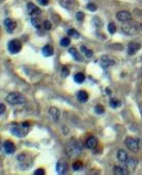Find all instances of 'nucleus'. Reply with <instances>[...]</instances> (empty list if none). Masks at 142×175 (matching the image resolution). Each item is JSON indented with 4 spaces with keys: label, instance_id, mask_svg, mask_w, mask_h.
<instances>
[{
    "label": "nucleus",
    "instance_id": "f257e3e1",
    "mask_svg": "<svg viewBox=\"0 0 142 175\" xmlns=\"http://www.w3.org/2000/svg\"><path fill=\"white\" fill-rule=\"evenodd\" d=\"M6 102L9 103L10 105L23 104V103L26 102V98L21 93L12 92V93H9L8 95L6 96Z\"/></svg>",
    "mask_w": 142,
    "mask_h": 175
},
{
    "label": "nucleus",
    "instance_id": "f03ea898",
    "mask_svg": "<svg viewBox=\"0 0 142 175\" xmlns=\"http://www.w3.org/2000/svg\"><path fill=\"white\" fill-rule=\"evenodd\" d=\"M28 127H29V124L24 123V124H22L21 127L10 128V132H11V134H14L16 137L23 138V137H25V135L28 133Z\"/></svg>",
    "mask_w": 142,
    "mask_h": 175
},
{
    "label": "nucleus",
    "instance_id": "7ed1b4c3",
    "mask_svg": "<svg viewBox=\"0 0 142 175\" xmlns=\"http://www.w3.org/2000/svg\"><path fill=\"white\" fill-rule=\"evenodd\" d=\"M8 50L11 54H18L21 50H22V43L18 39H14L8 42V46H7Z\"/></svg>",
    "mask_w": 142,
    "mask_h": 175
},
{
    "label": "nucleus",
    "instance_id": "20e7f679",
    "mask_svg": "<svg viewBox=\"0 0 142 175\" xmlns=\"http://www.w3.org/2000/svg\"><path fill=\"white\" fill-rule=\"evenodd\" d=\"M125 144H126L129 149L134 152H137L138 150H139V143H138V141L134 138L127 137V138L125 139Z\"/></svg>",
    "mask_w": 142,
    "mask_h": 175
},
{
    "label": "nucleus",
    "instance_id": "39448f33",
    "mask_svg": "<svg viewBox=\"0 0 142 175\" xmlns=\"http://www.w3.org/2000/svg\"><path fill=\"white\" fill-rule=\"evenodd\" d=\"M123 31L125 32V33H127V34L129 35H134L136 34L138 32L137 30V27H136V25H133V24H130L127 22V24H125V25H123Z\"/></svg>",
    "mask_w": 142,
    "mask_h": 175
},
{
    "label": "nucleus",
    "instance_id": "423d86ee",
    "mask_svg": "<svg viewBox=\"0 0 142 175\" xmlns=\"http://www.w3.org/2000/svg\"><path fill=\"white\" fill-rule=\"evenodd\" d=\"M116 19L118 21H121V22H124V23H126V22L131 21L132 16H131V14H130L129 12H127V10H123V12H117V14H116Z\"/></svg>",
    "mask_w": 142,
    "mask_h": 175
},
{
    "label": "nucleus",
    "instance_id": "0eeeda50",
    "mask_svg": "<svg viewBox=\"0 0 142 175\" xmlns=\"http://www.w3.org/2000/svg\"><path fill=\"white\" fill-rule=\"evenodd\" d=\"M4 26L7 29V32H8V33H12L17 27V23L14 20H11V19H5Z\"/></svg>",
    "mask_w": 142,
    "mask_h": 175
},
{
    "label": "nucleus",
    "instance_id": "6e6552de",
    "mask_svg": "<svg viewBox=\"0 0 142 175\" xmlns=\"http://www.w3.org/2000/svg\"><path fill=\"white\" fill-rule=\"evenodd\" d=\"M3 148H4V151L8 155H11V154H14L16 151V146L15 144L9 140L4 141V143H3Z\"/></svg>",
    "mask_w": 142,
    "mask_h": 175
},
{
    "label": "nucleus",
    "instance_id": "1a4fd4ad",
    "mask_svg": "<svg viewBox=\"0 0 142 175\" xmlns=\"http://www.w3.org/2000/svg\"><path fill=\"white\" fill-rule=\"evenodd\" d=\"M27 9H28V12L30 14V16H40V9L35 4H33L32 2L28 3Z\"/></svg>",
    "mask_w": 142,
    "mask_h": 175
},
{
    "label": "nucleus",
    "instance_id": "9d476101",
    "mask_svg": "<svg viewBox=\"0 0 142 175\" xmlns=\"http://www.w3.org/2000/svg\"><path fill=\"white\" fill-rule=\"evenodd\" d=\"M140 48H141V44H140V43L130 42L128 44V48H127V50H128L129 55H134L137 50H140Z\"/></svg>",
    "mask_w": 142,
    "mask_h": 175
},
{
    "label": "nucleus",
    "instance_id": "9b49d317",
    "mask_svg": "<svg viewBox=\"0 0 142 175\" xmlns=\"http://www.w3.org/2000/svg\"><path fill=\"white\" fill-rule=\"evenodd\" d=\"M112 65H114V61L113 60H111L110 58H108L107 56H103V57L101 58V66L103 67V68H108L109 66H112Z\"/></svg>",
    "mask_w": 142,
    "mask_h": 175
},
{
    "label": "nucleus",
    "instance_id": "f8f14e48",
    "mask_svg": "<svg viewBox=\"0 0 142 175\" xmlns=\"http://www.w3.org/2000/svg\"><path fill=\"white\" fill-rule=\"evenodd\" d=\"M86 145H87V147H89V148H95L96 146L98 145L97 138H96V137H94V136L89 137V138L87 139V141H86Z\"/></svg>",
    "mask_w": 142,
    "mask_h": 175
},
{
    "label": "nucleus",
    "instance_id": "ddd939ff",
    "mask_svg": "<svg viewBox=\"0 0 142 175\" xmlns=\"http://www.w3.org/2000/svg\"><path fill=\"white\" fill-rule=\"evenodd\" d=\"M57 172L61 173V174L67 172V164L64 161H59L57 163Z\"/></svg>",
    "mask_w": 142,
    "mask_h": 175
},
{
    "label": "nucleus",
    "instance_id": "4468645a",
    "mask_svg": "<svg viewBox=\"0 0 142 175\" xmlns=\"http://www.w3.org/2000/svg\"><path fill=\"white\" fill-rule=\"evenodd\" d=\"M116 157H117V159H118V161L123 162V163H125V162L128 161V155H127V152L125 151L124 149H118V150H117Z\"/></svg>",
    "mask_w": 142,
    "mask_h": 175
},
{
    "label": "nucleus",
    "instance_id": "2eb2a0df",
    "mask_svg": "<svg viewBox=\"0 0 142 175\" xmlns=\"http://www.w3.org/2000/svg\"><path fill=\"white\" fill-rule=\"evenodd\" d=\"M42 54L44 57H51V56H53L54 55V48H53L52 46H44L42 48Z\"/></svg>",
    "mask_w": 142,
    "mask_h": 175
},
{
    "label": "nucleus",
    "instance_id": "dca6fc26",
    "mask_svg": "<svg viewBox=\"0 0 142 175\" xmlns=\"http://www.w3.org/2000/svg\"><path fill=\"white\" fill-rule=\"evenodd\" d=\"M69 54L72 56L73 58H74V60H76V61H79V62H81L82 61V57L80 56V54H79L78 52H77V50L76 48H69Z\"/></svg>",
    "mask_w": 142,
    "mask_h": 175
},
{
    "label": "nucleus",
    "instance_id": "f3484780",
    "mask_svg": "<svg viewBox=\"0 0 142 175\" xmlns=\"http://www.w3.org/2000/svg\"><path fill=\"white\" fill-rule=\"evenodd\" d=\"M77 99H78L79 102L81 103H85L89 100V95L86 91H79L77 93Z\"/></svg>",
    "mask_w": 142,
    "mask_h": 175
},
{
    "label": "nucleus",
    "instance_id": "a211bd4d",
    "mask_svg": "<svg viewBox=\"0 0 142 175\" xmlns=\"http://www.w3.org/2000/svg\"><path fill=\"white\" fill-rule=\"evenodd\" d=\"M50 114L51 116L53 118L55 122H58L59 118H60V111H59V109L56 108V107H51L50 108Z\"/></svg>",
    "mask_w": 142,
    "mask_h": 175
},
{
    "label": "nucleus",
    "instance_id": "6ab92c4d",
    "mask_svg": "<svg viewBox=\"0 0 142 175\" xmlns=\"http://www.w3.org/2000/svg\"><path fill=\"white\" fill-rule=\"evenodd\" d=\"M113 173H114L115 175H126V174H128V171L121 166H114V168H113Z\"/></svg>",
    "mask_w": 142,
    "mask_h": 175
},
{
    "label": "nucleus",
    "instance_id": "aec40b11",
    "mask_svg": "<svg viewBox=\"0 0 142 175\" xmlns=\"http://www.w3.org/2000/svg\"><path fill=\"white\" fill-rule=\"evenodd\" d=\"M85 78L86 77H85L84 73H81V72H78L74 75V82H77V84H82V82H85Z\"/></svg>",
    "mask_w": 142,
    "mask_h": 175
},
{
    "label": "nucleus",
    "instance_id": "412c9836",
    "mask_svg": "<svg viewBox=\"0 0 142 175\" xmlns=\"http://www.w3.org/2000/svg\"><path fill=\"white\" fill-rule=\"evenodd\" d=\"M58 1L60 2V4L65 7V8H68V9L72 8V1H71V0H58Z\"/></svg>",
    "mask_w": 142,
    "mask_h": 175
},
{
    "label": "nucleus",
    "instance_id": "4be33fe9",
    "mask_svg": "<svg viewBox=\"0 0 142 175\" xmlns=\"http://www.w3.org/2000/svg\"><path fill=\"white\" fill-rule=\"evenodd\" d=\"M80 50H81V52L84 53L85 56H86L87 58H91V57L93 56V50H89V48H87V46H81Z\"/></svg>",
    "mask_w": 142,
    "mask_h": 175
},
{
    "label": "nucleus",
    "instance_id": "5701e85b",
    "mask_svg": "<svg viewBox=\"0 0 142 175\" xmlns=\"http://www.w3.org/2000/svg\"><path fill=\"white\" fill-rule=\"evenodd\" d=\"M110 106L112 108H117V107L121 106V101L116 98H111L110 99Z\"/></svg>",
    "mask_w": 142,
    "mask_h": 175
},
{
    "label": "nucleus",
    "instance_id": "b1692460",
    "mask_svg": "<svg viewBox=\"0 0 142 175\" xmlns=\"http://www.w3.org/2000/svg\"><path fill=\"white\" fill-rule=\"evenodd\" d=\"M82 166H84V164H82V162H80V161H76L72 164V168H73V170H75V171H78V170H80V169H82Z\"/></svg>",
    "mask_w": 142,
    "mask_h": 175
},
{
    "label": "nucleus",
    "instance_id": "393cba45",
    "mask_svg": "<svg viewBox=\"0 0 142 175\" xmlns=\"http://www.w3.org/2000/svg\"><path fill=\"white\" fill-rule=\"evenodd\" d=\"M68 35L71 37H74V38H79V36H80V34H79L78 32L76 31V30L74 29H70L68 30Z\"/></svg>",
    "mask_w": 142,
    "mask_h": 175
},
{
    "label": "nucleus",
    "instance_id": "a878e982",
    "mask_svg": "<svg viewBox=\"0 0 142 175\" xmlns=\"http://www.w3.org/2000/svg\"><path fill=\"white\" fill-rule=\"evenodd\" d=\"M60 43H61L62 46H64V48H67V46H69V44H70V39L68 38V37H64V38L61 39Z\"/></svg>",
    "mask_w": 142,
    "mask_h": 175
},
{
    "label": "nucleus",
    "instance_id": "bb28decb",
    "mask_svg": "<svg viewBox=\"0 0 142 175\" xmlns=\"http://www.w3.org/2000/svg\"><path fill=\"white\" fill-rule=\"evenodd\" d=\"M95 111H96V113H98V114H102V113H104L105 109H104V107L102 106V105H96V107H95Z\"/></svg>",
    "mask_w": 142,
    "mask_h": 175
},
{
    "label": "nucleus",
    "instance_id": "cd10ccee",
    "mask_svg": "<svg viewBox=\"0 0 142 175\" xmlns=\"http://www.w3.org/2000/svg\"><path fill=\"white\" fill-rule=\"evenodd\" d=\"M108 31L110 34H114L115 31H116V27L113 23H109L108 24Z\"/></svg>",
    "mask_w": 142,
    "mask_h": 175
},
{
    "label": "nucleus",
    "instance_id": "c85d7f7f",
    "mask_svg": "<svg viewBox=\"0 0 142 175\" xmlns=\"http://www.w3.org/2000/svg\"><path fill=\"white\" fill-rule=\"evenodd\" d=\"M61 75L63 76V77H66V76H68V75H69V69H68L66 66H63V67H62Z\"/></svg>",
    "mask_w": 142,
    "mask_h": 175
},
{
    "label": "nucleus",
    "instance_id": "c756f323",
    "mask_svg": "<svg viewBox=\"0 0 142 175\" xmlns=\"http://www.w3.org/2000/svg\"><path fill=\"white\" fill-rule=\"evenodd\" d=\"M42 26L45 30H51V28H52V24H51L50 21H44L43 24H42Z\"/></svg>",
    "mask_w": 142,
    "mask_h": 175
},
{
    "label": "nucleus",
    "instance_id": "7c9ffc66",
    "mask_svg": "<svg viewBox=\"0 0 142 175\" xmlns=\"http://www.w3.org/2000/svg\"><path fill=\"white\" fill-rule=\"evenodd\" d=\"M84 18H85V15H84V12H76V19H77V21L81 22V21H84Z\"/></svg>",
    "mask_w": 142,
    "mask_h": 175
},
{
    "label": "nucleus",
    "instance_id": "2f4dec72",
    "mask_svg": "<svg viewBox=\"0 0 142 175\" xmlns=\"http://www.w3.org/2000/svg\"><path fill=\"white\" fill-rule=\"evenodd\" d=\"M34 174L35 175H44L45 172L42 168H39V169H37L36 171H34Z\"/></svg>",
    "mask_w": 142,
    "mask_h": 175
},
{
    "label": "nucleus",
    "instance_id": "473e14b6",
    "mask_svg": "<svg viewBox=\"0 0 142 175\" xmlns=\"http://www.w3.org/2000/svg\"><path fill=\"white\" fill-rule=\"evenodd\" d=\"M88 9H90V10H92V12H95V10L97 9V6H96L95 4H93V3H89Z\"/></svg>",
    "mask_w": 142,
    "mask_h": 175
},
{
    "label": "nucleus",
    "instance_id": "72a5a7b5",
    "mask_svg": "<svg viewBox=\"0 0 142 175\" xmlns=\"http://www.w3.org/2000/svg\"><path fill=\"white\" fill-rule=\"evenodd\" d=\"M5 111V105L3 104V103H1L0 104V112H1V114H3Z\"/></svg>",
    "mask_w": 142,
    "mask_h": 175
},
{
    "label": "nucleus",
    "instance_id": "f704fd0d",
    "mask_svg": "<svg viewBox=\"0 0 142 175\" xmlns=\"http://www.w3.org/2000/svg\"><path fill=\"white\" fill-rule=\"evenodd\" d=\"M38 2L40 3L41 5H47V3H48V0H38Z\"/></svg>",
    "mask_w": 142,
    "mask_h": 175
},
{
    "label": "nucleus",
    "instance_id": "c9c22d12",
    "mask_svg": "<svg viewBox=\"0 0 142 175\" xmlns=\"http://www.w3.org/2000/svg\"><path fill=\"white\" fill-rule=\"evenodd\" d=\"M141 28H142V25H141Z\"/></svg>",
    "mask_w": 142,
    "mask_h": 175
}]
</instances>
